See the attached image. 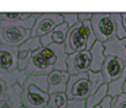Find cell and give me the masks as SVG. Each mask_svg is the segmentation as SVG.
<instances>
[{
    "label": "cell",
    "instance_id": "6da1fadb",
    "mask_svg": "<svg viewBox=\"0 0 126 108\" xmlns=\"http://www.w3.org/2000/svg\"><path fill=\"white\" fill-rule=\"evenodd\" d=\"M53 70L66 72V54L64 45L52 43L33 51L25 72L27 76H47Z\"/></svg>",
    "mask_w": 126,
    "mask_h": 108
},
{
    "label": "cell",
    "instance_id": "7a4b0ae2",
    "mask_svg": "<svg viewBox=\"0 0 126 108\" xmlns=\"http://www.w3.org/2000/svg\"><path fill=\"white\" fill-rule=\"evenodd\" d=\"M96 42V38L91 28V23H77L73 27H71L66 34L65 42H64V50L65 54L79 53V51L90 50Z\"/></svg>",
    "mask_w": 126,
    "mask_h": 108
},
{
    "label": "cell",
    "instance_id": "3957f363",
    "mask_svg": "<svg viewBox=\"0 0 126 108\" xmlns=\"http://www.w3.org/2000/svg\"><path fill=\"white\" fill-rule=\"evenodd\" d=\"M90 23L98 42L104 43L115 35L114 12H94Z\"/></svg>",
    "mask_w": 126,
    "mask_h": 108
},
{
    "label": "cell",
    "instance_id": "277c9868",
    "mask_svg": "<svg viewBox=\"0 0 126 108\" xmlns=\"http://www.w3.org/2000/svg\"><path fill=\"white\" fill-rule=\"evenodd\" d=\"M87 73L69 76L65 89V96L68 100H85L90 94H92V85Z\"/></svg>",
    "mask_w": 126,
    "mask_h": 108
},
{
    "label": "cell",
    "instance_id": "5b68a950",
    "mask_svg": "<svg viewBox=\"0 0 126 108\" xmlns=\"http://www.w3.org/2000/svg\"><path fill=\"white\" fill-rule=\"evenodd\" d=\"M39 12H0V28L23 27L31 30Z\"/></svg>",
    "mask_w": 126,
    "mask_h": 108
},
{
    "label": "cell",
    "instance_id": "8992f818",
    "mask_svg": "<svg viewBox=\"0 0 126 108\" xmlns=\"http://www.w3.org/2000/svg\"><path fill=\"white\" fill-rule=\"evenodd\" d=\"M63 22H64L63 18H61L60 12H57V11L56 12H39L33 28L30 30V37H37V38L44 37V35L52 32Z\"/></svg>",
    "mask_w": 126,
    "mask_h": 108
},
{
    "label": "cell",
    "instance_id": "52a82bcc",
    "mask_svg": "<svg viewBox=\"0 0 126 108\" xmlns=\"http://www.w3.org/2000/svg\"><path fill=\"white\" fill-rule=\"evenodd\" d=\"M90 66H91L90 51L84 50L66 55V73L69 76L90 72Z\"/></svg>",
    "mask_w": 126,
    "mask_h": 108
},
{
    "label": "cell",
    "instance_id": "ba28073f",
    "mask_svg": "<svg viewBox=\"0 0 126 108\" xmlns=\"http://www.w3.org/2000/svg\"><path fill=\"white\" fill-rule=\"evenodd\" d=\"M22 105L26 108H45L49 101V93L29 85L22 88Z\"/></svg>",
    "mask_w": 126,
    "mask_h": 108
},
{
    "label": "cell",
    "instance_id": "9c48e42d",
    "mask_svg": "<svg viewBox=\"0 0 126 108\" xmlns=\"http://www.w3.org/2000/svg\"><path fill=\"white\" fill-rule=\"evenodd\" d=\"M29 38H30V30H26L23 27H4V28H0V45L19 47Z\"/></svg>",
    "mask_w": 126,
    "mask_h": 108
},
{
    "label": "cell",
    "instance_id": "30bf717a",
    "mask_svg": "<svg viewBox=\"0 0 126 108\" xmlns=\"http://www.w3.org/2000/svg\"><path fill=\"white\" fill-rule=\"evenodd\" d=\"M125 66H126V64L122 59L117 58V57H106L103 65H102V69H100L104 84H109L111 81L117 80Z\"/></svg>",
    "mask_w": 126,
    "mask_h": 108
},
{
    "label": "cell",
    "instance_id": "8fae6325",
    "mask_svg": "<svg viewBox=\"0 0 126 108\" xmlns=\"http://www.w3.org/2000/svg\"><path fill=\"white\" fill-rule=\"evenodd\" d=\"M18 47L0 45V72H12L18 69Z\"/></svg>",
    "mask_w": 126,
    "mask_h": 108
},
{
    "label": "cell",
    "instance_id": "7c38bea8",
    "mask_svg": "<svg viewBox=\"0 0 126 108\" xmlns=\"http://www.w3.org/2000/svg\"><path fill=\"white\" fill-rule=\"evenodd\" d=\"M47 80V93H65L66 84L69 80V74L66 72L53 70L46 76Z\"/></svg>",
    "mask_w": 126,
    "mask_h": 108
},
{
    "label": "cell",
    "instance_id": "4fadbf2b",
    "mask_svg": "<svg viewBox=\"0 0 126 108\" xmlns=\"http://www.w3.org/2000/svg\"><path fill=\"white\" fill-rule=\"evenodd\" d=\"M102 45H103L106 57H117L122 61L126 59V38L125 39H118L114 35Z\"/></svg>",
    "mask_w": 126,
    "mask_h": 108
},
{
    "label": "cell",
    "instance_id": "5bb4252c",
    "mask_svg": "<svg viewBox=\"0 0 126 108\" xmlns=\"http://www.w3.org/2000/svg\"><path fill=\"white\" fill-rule=\"evenodd\" d=\"M22 86L14 85L7 88L4 94L0 97V108H20L22 107Z\"/></svg>",
    "mask_w": 126,
    "mask_h": 108
},
{
    "label": "cell",
    "instance_id": "9a60e30c",
    "mask_svg": "<svg viewBox=\"0 0 126 108\" xmlns=\"http://www.w3.org/2000/svg\"><path fill=\"white\" fill-rule=\"evenodd\" d=\"M90 55H91V66H90V70L91 72H100L102 69V65L104 62V49H103V45L100 42L96 40L94 43V46L90 49Z\"/></svg>",
    "mask_w": 126,
    "mask_h": 108
},
{
    "label": "cell",
    "instance_id": "2e32d148",
    "mask_svg": "<svg viewBox=\"0 0 126 108\" xmlns=\"http://www.w3.org/2000/svg\"><path fill=\"white\" fill-rule=\"evenodd\" d=\"M26 78H27L26 72H20L18 69L12 70V72H0V80L6 84L7 88H11L14 85L22 86Z\"/></svg>",
    "mask_w": 126,
    "mask_h": 108
},
{
    "label": "cell",
    "instance_id": "e0dca14e",
    "mask_svg": "<svg viewBox=\"0 0 126 108\" xmlns=\"http://www.w3.org/2000/svg\"><path fill=\"white\" fill-rule=\"evenodd\" d=\"M125 80H126V66L123 68L122 73L119 74V77L117 80L111 81V82L107 84V96H110L111 99L119 96V94L123 93V84H125Z\"/></svg>",
    "mask_w": 126,
    "mask_h": 108
},
{
    "label": "cell",
    "instance_id": "ac0fdd59",
    "mask_svg": "<svg viewBox=\"0 0 126 108\" xmlns=\"http://www.w3.org/2000/svg\"><path fill=\"white\" fill-rule=\"evenodd\" d=\"M107 96V84H102L92 94H90L88 99H85V107L87 108H94L96 104L102 101Z\"/></svg>",
    "mask_w": 126,
    "mask_h": 108
},
{
    "label": "cell",
    "instance_id": "d6986e66",
    "mask_svg": "<svg viewBox=\"0 0 126 108\" xmlns=\"http://www.w3.org/2000/svg\"><path fill=\"white\" fill-rule=\"evenodd\" d=\"M29 85H33L35 88L41 89V91L46 92L47 93V80H46V76H27L26 81L23 82L22 88Z\"/></svg>",
    "mask_w": 126,
    "mask_h": 108
},
{
    "label": "cell",
    "instance_id": "ffe728a7",
    "mask_svg": "<svg viewBox=\"0 0 126 108\" xmlns=\"http://www.w3.org/2000/svg\"><path fill=\"white\" fill-rule=\"evenodd\" d=\"M68 31H69V27L66 26L64 22L61 24H58V26L52 31V40H53V43H56V45H64Z\"/></svg>",
    "mask_w": 126,
    "mask_h": 108
},
{
    "label": "cell",
    "instance_id": "44dd1931",
    "mask_svg": "<svg viewBox=\"0 0 126 108\" xmlns=\"http://www.w3.org/2000/svg\"><path fill=\"white\" fill-rule=\"evenodd\" d=\"M68 104V97L65 93H52L49 94V101L46 107L47 108H66Z\"/></svg>",
    "mask_w": 126,
    "mask_h": 108
},
{
    "label": "cell",
    "instance_id": "7402d4cb",
    "mask_svg": "<svg viewBox=\"0 0 126 108\" xmlns=\"http://www.w3.org/2000/svg\"><path fill=\"white\" fill-rule=\"evenodd\" d=\"M41 47L42 46H41V42H39V38L30 37L29 39H26L25 42L18 47V50L19 51H30V53H33V51L38 50V49H41Z\"/></svg>",
    "mask_w": 126,
    "mask_h": 108
},
{
    "label": "cell",
    "instance_id": "603a6c76",
    "mask_svg": "<svg viewBox=\"0 0 126 108\" xmlns=\"http://www.w3.org/2000/svg\"><path fill=\"white\" fill-rule=\"evenodd\" d=\"M87 76H88V78H90V81H91V85H92V93L102 85V84H104L100 72H96L95 73V72H91V70H90V72L87 73Z\"/></svg>",
    "mask_w": 126,
    "mask_h": 108
},
{
    "label": "cell",
    "instance_id": "cb8c5ba5",
    "mask_svg": "<svg viewBox=\"0 0 126 108\" xmlns=\"http://www.w3.org/2000/svg\"><path fill=\"white\" fill-rule=\"evenodd\" d=\"M30 55H31L30 51H19V53H18V70L25 72L26 68H27Z\"/></svg>",
    "mask_w": 126,
    "mask_h": 108
},
{
    "label": "cell",
    "instance_id": "d4e9b609",
    "mask_svg": "<svg viewBox=\"0 0 126 108\" xmlns=\"http://www.w3.org/2000/svg\"><path fill=\"white\" fill-rule=\"evenodd\" d=\"M114 18H115V37L118 39H125L126 38V32L122 27V20H121V12H114Z\"/></svg>",
    "mask_w": 126,
    "mask_h": 108
},
{
    "label": "cell",
    "instance_id": "484cf974",
    "mask_svg": "<svg viewBox=\"0 0 126 108\" xmlns=\"http://www.w3.org/2000/svg\"><path fill=\"white\" fill-rule=\"evenodd\" d=\"M60 15H61V18H63L64 23H65L69 28L79 23V20H77V12H60Z\"/></svg>",
    "mask_w": 126,
    "mask_h": 108
},
{
    "label": "cell",
    "instance_id": "4316f807",
    "mask_svg": "<svg viewBox=\"0 0 126 108\" xmlns=\"http://www.w3.org/2000/svg\"><path fill=\"white\" fill-rule=\"evenodd\" d=\"M111 108H126V93L111 99Z\"/></svg>",
    "mask_w": 126,
    "mask_h": 108
},
{
    "label": "cell",
    "instance_id": "83f0119b",
    "mask_svg": "<svg viewBox=\"0 0 126 108\" xmlns=\"http://www.w3.org/2000/svg\"><path fill=\"white\" fill-rule=\"evenodd\" d=\"M66 108H87L85 100H68Z\"/></svg>",
    "mask_w": 126,
    "mask_h": 108
},
{
    "label": "cell",
    "instance_id": "f1b7e54d",
    "mask_svg": "<svg viewBox=\"0 0 126 108\" xmlns=\"http://www.w3.org/2000/svg\"><path fill=\"white\" fill-rule=\"evenodd\" d=\"M94 12H77V20L79 23H85V22H91Z\"/></svg>",
    "mask_w": 126,
    "mask_h": 108
},
{
    "label": "cell",
    "instance_id": "f546056e",
    "mask_svg": "<svg viewBox=\"0 0 126 108\" xmlns=\"http://www.w3.org/2000/svg\"><path fill=\"white\" fill-rule=\"evenodd\" d=\"M39 42H41L42 47H46V46L52 45V43H53V40H52V32H49V34L41 37V38H39Z\"/></svg>",
    "mask_w": 126,
    "mask_h": 108
},
{
    "label": "cell",
    "instance_id": "4dcf8cb0",
    "mask_svg": "<svg viewBox=\"0 0 126 108\" xmlns=\"http://www.w3.org/2000/svg\"><path fill=\"white\" fill-rule=\"evenodd\" d=\"M94 108H111V97L106 96L99 104H96Z\"/></svg>",
    "mask_w": 126,
    "mask_h": 108
},
{
    "label": "cell",
    "instance_id": "1f68e13d",
    "mask_svg": "<svg viewBox=\"0 0 126 108\" xmlns=\"http://www.w3.org/2000/svg\"><path fill=\"white\" fill-rule=\"evenodd\" d=\"M121 20H122V27L126 32V12H121Z\"/></svg>",
    "mask_w": 126,
    "mask_h": 108
},
{
    "label": "cell",
    "instance_id": "d6a6232c",
    "mask_svg": "<svg viewBox=\"0 0 126 108\" xmlns=\"http://www.w3.org/2000/svg\"><path fill=\"white\" fill-rule=\"evenodd\" d=\"M6 89H7V86H6V84L3 82V81L0 80V97L4 94V92H6Z\"/></svg>",
    "mask_w": 126,
    "mask_h": 108
},
{
    "label": "cell",
    "instance_id": "836d02e7",
    "mask_svg": "<svg viewBox=\"0 0 126 108\" xmlns=\"http://www.w3.org/2000/svg\"><path fill=\"white\" fill-rule=\"evenodd\" d=\"M122 91H123V93H126V80H125V84H123V89H122Z\"/></svg>",
    "mask_w": 126,
    "mask_h": 108
},
{
    "label": "cell",
    "instance_id": "e575fe53",
    "mask_svg": "<svg viewBox=\"0 0 126 108\" xmlns=\"http://www.w3.org/2000/svg\"><path fill=\"white\" fill-rule=\"evenodd\" d=\"M20 108H26V107H23V105H22V107H20Z\"/></svg>",
    "mask_w": 126,
    "mask_h": 108
},
{
    "label": "cell",
    "instance_id": "d590c367",
    "mask_svg": "<svg viewBox=\"0 0 126 108\" xmlns=\"http://www.w3.org/2000/svg\"><path fill=\"white\" fill-rule=\"evenodd\" d=\"M125 64H126V59H125Z\"/></svg>",
    "mask_w": 126,
    "mask_h": 108
},
{
    "label": "cell",
    "instance_id": "8d00e7d4",
    "mask_svg": "<svg viewBox=\"0 0 126 108\" xmlns=\"http://www.w3.org/2000/svg\"><path fill=\"white\" fill-rule=\"evenodd\" d=\"M45 108H47V107H45Z\"/></svg>",
    "mask_w": 126,
    "mask_h": 108
}]
</instances>
